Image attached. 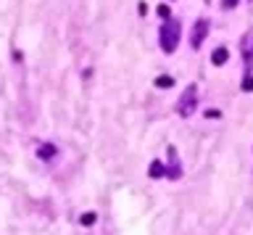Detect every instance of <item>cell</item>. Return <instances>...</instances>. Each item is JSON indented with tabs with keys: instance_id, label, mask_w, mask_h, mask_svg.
I'll return each instance as SVG.
<instances>
[{
	"instance_id": "ba28073f",
	"label": "cell",
	"mask_w": 253,
	"mask_h": 235,
	"mask_svg": "<svg viewBox=\"0 0 253 235\" xmlns=\"http://www.w3.org/2000/svg\"><path fill=\"white\" fill-rule=\"evenodd\" d=\"M161 164H153V167H150V175H153V177H158V175H161Z\"/></svg>"
},
{
	"instance_id": "7c38bea8",
	"label": "cell",
	"mask_w": 253,
	"mask_h": 235,
	"mask_svg": "<svg viewBox=\"0 0 253 235\" xmlns=\"http://www.w3.org/2000/svg\"><path fill=\"white\" fill-rule=\"evenodd\" d=\"M237 0H224V8H229V5H235Z\"/></svg>"
},
{
	"instance_id": "6da1fadb",
	"label": "cell",
	"mask_w": 253,
	"mask_h": 235,
	"mask_svg": "<svg viewBox=\"0 0 253 235\" xmlns=\"http://www.w3.org/2000/svg\"><path fill=\"white\" fill-rule=\"evenodd\" d=\"M177 29H179V27L174 24V21H171V24H166V27L161 29V48H164L166 53H171L174 48H177V37H179V35H177Z\"/></svg>"
},
{
	"instance_id": "8fae6325",
	"label": "cell",
	"mask_w": 253,
	"mask_h": 235,
	"mask_svg": "<svg viewBox=\"0 0 253 235\" xmlns=\"http://www.w3.org/2000/svg\"><path fill=\"white\" fill-rule=\"evenodd\" d=\"M206 116H209V119H219L221 114H219V111H211V108H209V111H206Z\"/></svg>"
},
{
	"instance_id": "3957f363",
	"label": "cell",
	"mask_w": 253,
	"mask_h": 235,
	"mask_svg": "<svg viewBox=\"0 0 253 235\" xmlns=\"http://www.w3.org/2000/svg\"><path fill=\"white\" fill-rule=\"evenodd\" d=\"M193 106H195V95H193V90H187L185 93V100H182V106H179V111L187 114V111H193Z\"/></svg>"
},
{
	"instance_id": "8992f818",
	"label": "cell",
	"mask_w": 253,
	"mask_h": 235,
	"mask_svg": "<svg viewBox=\"0 0 253 235\" xmlns=\"http://www.w3.org/2000/svg\"><path fill=\"white\" fill-rule=\"evenodd\" d=\"M53 153H55L53 145H42V148H40V156H53Z\"/></svg>"
},
{
	"instance_id": "5b68a950",
	"label": "cell",
	"mask_w": 253,
	"mask_h": 235,
	"mask_svg": "<svg viewBox=\"0 0 253 235\" xmlns=\"http://www.w3.org/2000/svg\"><path fill=\"white\" fill-rule=\"evenodd\" d=\"M156 85H158V88H171V85H174V80H171V77H158V80H156Z\"/></svg>"
},
{
	"instance_id": "30bf717a",
	"label": "cell",
	"mask_w": 253,
	"mask_h": 235,
	"mask_svg": "<svg viewBox=\"0 0 253 235\" xmlns=\"http://www.w3.org/2000/svg\"><path fill=\"white\" fill-rule=\"evenodd\" d=\"M158 13H161V19H169V5H161V8H158Z\"/></svg>"
},
{
	"instance_id": "7a4b0ae2",
	"label": "cell",
	"mask_w": 253,
	"mask_h": 235,
	"mask_svg": "<svg viewBox=\"0 0 253 235\" xmlns=\"http://www.w3.org/2000/svg\"><path fill=\"white\" fill-rule=\"evenodd\" d=\"M206 29H209V21H206V19H201V21L195 24V37H193V45H195V48L203 43V37H206Z\"/></svg>"
},
{
	"instance_id": "9c48e42d",
	"label": "cell",
	"mask_w": 253,
	"mask_h": 235,
	"mask_svg": "<svg viewBox=\"0 0 253 235\" xmlns=\"http://www.w3.org/2000/svg\"><path fill=\"white\" fill-rule=\"evenodd\" d=\"M95 222V214H82V225H92Z\"/></svg>"
},
{
	"instance_id": "52a82bcc",
	"label": "cell",
	"mask_w": 253,
	"mask_h": 235,
	"mask_svg": "<svg viewBox=\"0 0 253 235\" xmlns=\"http://www.w3.org/2000/svg\"><path fill=\"white\" fill-rule=\"evenodd\" d=\"M243 90H253V77H245L243 80Z\"/></svg>"
},
{
	"instance_id": "277c9868",
	"label": "cell",
	"mask_w": 253,
	"mask_h": 235,
	"mask_svg": "<svg viewBox=\"0 0 253 235\" xmlns=\"http://www.w3.org/2000/svg\"><path fill=\"white\" fill-rule=\"evenodd\" d=\"M211 61H213V64H216V66H221V64H224V61H227V50H224V48H219L216 53H213V58H211Z\"/></svg>"
}]
</instances>
